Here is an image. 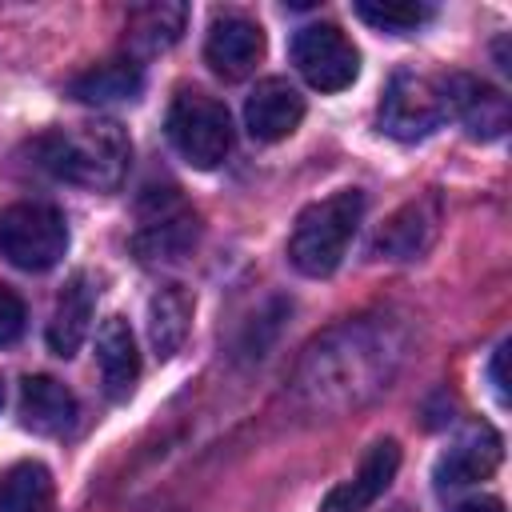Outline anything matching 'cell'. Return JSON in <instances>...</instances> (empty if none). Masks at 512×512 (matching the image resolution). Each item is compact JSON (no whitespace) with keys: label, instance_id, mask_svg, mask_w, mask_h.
<instances>
[{"label":"cell","instance_id":"cell-1","mask_svg":"<svg viewBox=\"0 0 512 512\" xmlns=\"http://www.w3.org/2000/svg\"><path fill=\"white\" fill-rule=\"evenodd\" d=\"M400 356L404 352L388 324L348 320L304 352L292 384L296 396L316 412L356 408L388 388Z\"/></svg>","mask_w":512,"mask_h":512},{"label":"cell","instance_id":"cell-2","mask_svg":"<svg viewBox=\"0 0 512 512\" xmlns=\"http://www.w3.org/2000/svg\"><path fill=\"white\" fill-rule=\"evenodd\" d=\"M36 164L52 172L64 184L88 188V192H112L128 176L132 144L116 120H92L72 128H52L36 144Z\"/></svg>","mask_w":512,"mask_h":512},{"label":"cell","instance_id":"cell-3","mask_svg":"<svg viewBox=\"0 0 512 512\" xmlns=\"http://www.w3.org/2000/svg\"><path fill=\"white\" fill-rule=\"evenodd\" d=\"M364 220V192L340 188L316 204H308L288 236V260L300 276H332Z\"/></svg>","mask_w":512,"mask_h":512},{"label":"cell","instance_id":"cell-4","mask_svg":"<svg viewBox=\"0 0 512 512\" xmlns=\"http://www.w3.org/2000/svg\"><path fill=\"white\" fill-rule=\"evenodd\" d=\"M168 140L192 168L208 172L232 152V116L216 96L180 88L168 108Z\"/></svg>","mask_w":512,"mask_h":512},{"label":"cell","instance_id":"cell-5","mask_svg":"<svg viewBox=\"0 0 512 512\" xmlns=\"http://www.w3.org/2000/svg\"><path fill=\"white\" fill-rule=\"evenodd\" d=\"M68 252V220L52 204H12L0 212V256L24 272H48Z\"/></svg>","mask_w":512,"mask_h":512},{"label":"cell","instance_id":"cell-6","mask_svg":"<svg viewBox=\"0 0 512 512\" xmlns=\"http://www.w3.org/2000/svg\"><path fill=\"white\" fill-rule=\"evenodd\" d=\"M444 120H448V112H444V92H440L436 76L400 68L388 80V88L380 96V128L392 140H424Z\"/></svg>","mask_w":512,"mask_h":512},{"label":"cell","instance_id":"cell-7","mask_svg":"<svg viewBox=\"0 0 512 512\" xmlns=\"http://www.w3.org/2000/svg\"><path fill=\"white\" fill-rule=\"evenodd\" d=\"M288 52H292L296 72L316 92H340L360 72V52H356V44L336 24H304L292 36V48Z\"/></svg>","mask_w":512,"mask_h":512},{"label":"cell","instance_id":"cell-8","mask_svg":"<svg viewBox=\"0 0 512 512\" xmlns=\"http://www.w3.org/2000/svg\"><path fill=\"white\" fill-rule=\"evenodd\" d=\"M196 212L184 208V200L164 188L140 204V232H136V252L144 260H180L196 244Z\"/></svg>","mask_w":512,"mask_h":512},{"label":"cell","instance_id":"cell-9","mask_svg":"<svg viewBox=\"0 0 512 512\" xmlns=\"http://www.w3.org/2000/svg\"><path fill=\"white\" fill-rule=\"evenodd\" d=\"M440 92H444V112L452 120H460L468 136H476V140L504 136L508 100L500 96V88H492L468 72H452V76H440Z\"/></svg>","mask_w":512,"mask_h":512},{"label":"cell","instance_id":"cell-10","mask_svg":"<svg viewBox=\"0 0 512 512\" xmlns=\"http://www.w3.org/2000/svg\"><path fill=\"white\" fill-rule=\"evenodd\" d=\"M264 56V28L248 16H216L212 28H208V40H204V60L216 76L224 80H244L256 60Z\"/></svg>","mask_w":512,"mask_h":512},{"label":"cell","instance_id":"cell-11","mask_svg":"<svg viewBox=\"0 0 512 512\" xmlns=\"http://www.w3.org/2000/svg\"><path fill=\"white\" fill-rule=\"evenodd\" d=\"M300 120H304V96L280 76L260 80L244 100V128L252 132V140L276 144V140L292 136L300 128Z\"/></svg>","mask_w":512,"mask_h":512},{"label":"cell","instance_id":"cell-12","mask_svg":"<svg viewBox=\"0 0 512 512\" xmlns=\"http://www.w3.org/2000/svg\"><path fill=\"white\" fill-rule=\"evenodd\" d=\"M396 468H400V444H396V440L372 444L368 456L360 460L356 476H348L344 484H336V488L324 496L320 512H364V508H372V504L388 492Z\"/></svg>","mask_w":512,"mask_h":512},{"label":"cell","instance_id":"cell-13","mask_svg":"<svg viewBox=\"0 0 512 512\" xmlns=\"http://www.w3.org/2000/svg\"><path fill=\"white\" fill-rule=\"evenodd\" d=\"M500 464V436L492 424H472L436 464V488L448 492V488H464V484H476L484 476H492Z\"/></svg>","mask_w":512,"mask_h":512},{"label":"cell","instance_id":"cell-14","mask_svg":"<svg viewBox=\"0 0 512 512\" xmlns=\"http://www.w3.org/2000/svg\"><path fill=\"white\" fill-rule=\"evenodd\" d=\"M96 364H100L104 392L112 400H128L136 380H140V352H136V336H132L124 316H108L100 324V332H96Z\"/></svg>","mask_w":512,"mask_h":512},{"label":"cell","instance_id":"cell-15","mask_svg":"<svg viewBox=\"0 0 512 512\" xmlns=\"http://www.w3.org/2000/svg\"><path fill=\"white\" fill-rule=\"evenodd\" d=\"M76 416H80V404L60 380L28 376L20 384V420H24V428H32L40 436H64V432L76 428Z\"/></svg>","mask_w":512,"mask_h":512},{"label":"cell","instance_id":"cell-16","mask_svg":"<svg viewBox=\"0 0 512 512\" xmlns=\"http://www.w3.org/2000/svg\"><path fill=\"white\" fill-rule=\"evenodd\" d=\"M436 224H440V204H436V196H420V200L404 204V208L376 232V252H384L388 260H416V256L428 252V244L436 240Z\"/></svg>","mask_w":512,"mask_h":512},{"label":"cell","instance_id":"cell-17","mask_svg":"<svg viewBox=\"0 0 512 512\" xmlns=\"http://www.w3.org/2000/svg\"><path fill=\"white\" fill-rule=\"evenodd\" d=\"M92 312H96V288L88 284V276H72L52 308V320H48V348L56 356H76V348L84 344L88 336V324H92Z\"/></svg>","mask_w":512,"mask_h":512},{"label":"cell","instance_id":"cell-18","mask_svg":"<svg viewBox=\"0 0 512 512\" xmlns=\"http://www.w3.org/2000/svg\"><path fill=\"white\" fill-rule=\"evenodd\" d=\"M144 88V72L132 56H116V60H100L92 68H84L80 76L68 80V96H76L80 104H116V100H136Z\"/></svg>","mask_w":512,"mask_h":512},{"label":"cell","instance_id":"cell-19","mask_svg":"<svg viewBox=\"0 0 512 512\" xmlns=\"http://www.w3.org/2000/svg\"><path fill=\"white\" fill-rule=\"evenodd\" d=\"M188 320H192V296L180 284H168L152 296V304H148V340H152L156 356H172L184 344Z\"/></svg>","mask_w":512,"mask_h":512},{"label":"cell","instance_id":"cell-20","mask_svg":"<svg viewBox=\"0 0 512 512\" xmlns=\"http://www.w3.org/2000/svg\"><path fill=\"white\" fill-rule=\"evenodd\" d=\"M52 496V472L36 460H20L0 472V512H48Z\"/></svg>","mask_w":512,"mask_h":512},{"label":"cell","instance_id":"cell-21","mask_svg":"<svg viewBox=\"0 0 512 512\" xmlns=\"http://www.w3.org/2000/svg\"><path fill=\"white\" fill-rule=\"evenodd\" d=\"M188 24V8L184 4H148V8H136L128 16V44L140 48V52H164L180 40Z\"/></svg>","mask_w":512,"mask_h":512},{"label":"cell","instance_id":"cell-22","mask_svg":"<svg viewBox=\"0 0 512 512\" xmlns=\"http://www.w3.org/2000/svg\"><path fill=\"white\" fill-rule=\"evenodd\" d=\"M356 16L380 32H392V36H404V32H416L420 24L432 20V8L428 4H368L360 0L356 4Z\"/></svg>","mask_w":512,"mask_h":512},{"label":"cell","instance_id":"cell-23","mask_svg":"<svg viewBox=\"0 0 512 512\" xmlns=\"http://www.w3.org/2000/svg\"><path fill=\"white\" fill-rule=\"evenodd\" d=\"M24 320H28V308H24V300H20V296H16L8 284H0V348L20 340V332H24Z\"/></svg>","mask_w":512,"mask_h":512},{"label":"cell","instance_id":"cell-24","mask_svg":"<svg viewBox=\"0 0 512 512\" xmlns=\"http://www.w3.org/2000/svg\"><path fill=\"white\" fill-rule=\"evenodd\" d=\"M504 364H508V340L496 348V356H492V364H488V380H492L500 404H508V372H504Z\"/></svg>","mask_w":512,"mask_h":512},{"label":"cell","instance_id":"cell-25","mask_svg":"<svg viewBox=\"0 0 512 512\" xmlns=\"http://www.w3.org/2000/svg\"><path fill=\"white\" fill-rule=\"evenodd\" d=\"M452 512H504V504L492 500V496H476V500H464V504L452 508Z\"/></svg>","mask_w":512,"mask_h":512},{"label":"cell","instance_id":"cell-26","mask_svg":"<svg viewBox=\"0 0 512 512\" xmlns=\"http://www.w3.org/2000/svg\"><path fill=\"white\" fill-rule=\"evenodd\" d=\"M0 404H4V388H0Z\"/></svg>","mask_w":512,"mask_h":512}]
</instances>
